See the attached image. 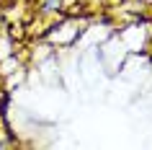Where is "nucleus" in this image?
Here are the masks:
<instances>
[{
	"label": "nucleus",
	"mask_w": 152,
	"mask_h": 150,
	"mask_svg": "<svg viewBox=\"0 0 152 150\" xmlns=\"http://www.w3.org/2000/svg\"><path fill=\"white\" fill-rule=\"evenodd\" d=\"M150 29H152V21H150Z\"/></svg>",
	"instance_id": "obj_5"
},
{
	"label": "nucleus",
	"mask_w": 152,
	"mask_h": 150,
	"mask_svg": "<svg viewBox=\"0 0 152 150\" xmlns=\"http://www.w3.org/2000/svg\"><path fill=\"white\" fill-rule=\"evenodd\" d=\"M80 36H83L80 21H72V18H67V16L47 21L44 31H41V39H47L52 47H59V49H72L80 41Z\"/></svg>",
	"instance_id": "obj_1"
},
{
	"label": "nucleus",
	"mask_w": 152,
	"mask_h": 150,
	"mask_svg": "<svg viewBox=\"0 0 152 150\" xmlns=\"http://www.w3.org/2000/svg\"><path fill=\"white\" fill-rule=\"evenodd\" d=\"M8 36L13 41H18V44H21V41H23V36H26V26L23 24H10L8 26Z\"/></svg>",
	"instance_id": "obj_3"
},
{
	"label": "nucleus",
	"mask_w": 152,
	"mask_h": 150,
	"mask_svg": "<svg viewBox=\"0 0 152 150\" xmlns=\"http://www.w3.org/2000/svg\"><path fill=\"white\" fill-rule=\"evenodd\" d=\"M137 3H139V5H144L147 10H152V0H137Z\"/></svg>",
	"instance_id": "obj_4"
},
{
	"label": "nucleus",
	"mask_w": 152,
	"mask_h": 150,
	"mask_svg": "<svg viewBox=\"0 0 152 150\" xmlns=\"http://www.w3.org/2000/svg\"><path fill=\"white\" fill-rule=\"evenodd\" d=\"M64 8H67V0H41L36 8V16L44 21H52V18L64 16Z\"/></svg>",
	"instance_id": "obj_2"
}]
</instances>
